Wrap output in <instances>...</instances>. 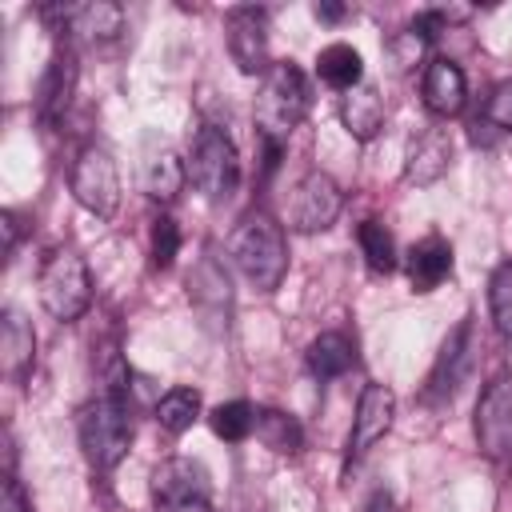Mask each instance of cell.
Returning a JSON list of instances; mask_svg holds the SVG:
<instances>
[{"label": "cell", "mask_w": 512, "mask_h": 512, "mask_svg": "<svg viewBox=\"0 0 512 512\" xmlns=\"http://www.w3.org/2000/svg\"><path fill=\"white\" fill-rule=\"evenodd\" d=\"M308 108H312V84H308V76L292 60H276L260 76V92H256V128H260V140L288 144V136L304 124Z\"/></svg>", "instance_id": "obj_1"}, {"label": "cell", "mask_w": 512, "mask_h": 512, "mask_svg": "<svg viewBox=\"0 0 512 512\" xmlns=\"http://www.w3.org/2000/svg\"><path fill=\"white\" fill-rule=\"evenodd\" d=\"M132 408H128V392H100L96 400H88L76 416V436L84 448V460L96 472H112L128 448H132Z\"/></svg>", "instance_id": "obj_2"}, {"label": "cell", "mask_w": 512, "mask_h": 512, "mask_svg": "<svg viewBox=\"0 0 512 512\" xmlns=\"http://www.w3.org/2000/svg\"><path fill=\"white\" fill-rule=\"evenodd\" d=\"M228 252L236 260V268L244 272L248 284H256L260 292H276L280 280L288 276V240H284V224H276L268 212H248L232 240Z\"/></svg>", "instance_id": "obj_3"}, {"label": "cell", "mask_w": 512, "mask_h": 512, "mask_svg": "<svg viewBox=\"0 0 512 512\" xmlns=\"http://www.w3.org/2000/svg\"><path fill=\"white\" fill-rule=\"evenodd\" d=\"M36 292L52 320H60V324L80 320L92 304V272H88L84 256L76 248L48 252V260L40 264V276H36Z\"/></svg>", "instance_id": "obj_4"}, {"label": "cell", "mask_w": 512, "mask_h": 512, "mask_svg": "<svg viewBox=\"0 0 512 512\" xmlns=\"http://www.w3.org/2000/svg\"><path fill=\"white\" fill-rule=\"evenodd\" d=\"M188 180L208 200H228L236 192V184H240V152H236V144H232V136L224 128L204 124L192 136V148H188Z\"/></svg>", "instance_id": "obj_5"}, {"label": "cell", "mask_w": 512, "mask_h": 512, "mask_svg": "<svg viewBox=\"0 0 512 512\" xmlns=\"http://www.w3.org/2000/svg\"><path fill=\"white\" fill-rule=\"evenodd\" d=\"M68 188L76 196V204L100 220H108L116 208H120V172H116V160L88 144L80 148V156L72 160V172H68Z\"/></svg>", "instance_id": "obj_6"}, {"label": "cell", "mask_w": 512, "mask_h": 512, "mask_svg": "<svg viewBox=\"0 0 512 512\" xmlns=\"http://www.w3.org/2000/svg\"><path fill=\"white\" fill-rule=\"evenodd\" d=\"M152 500L156 512H212L208 472L188 456L160 460L152 472Z\"/></svg>", "instance_id": "obj_7"}, {"label": "cell", "mask_w": 512, "mask_h": 512, "mask_svg": "<svg viewBox=\"0 0 512 512\" xmlns=\"http://www.w3.org/2000/svg\"><path fill=\"white\" fill-rule=\"evenodd\" d=\"M472 432L488 460L512 456V376L508 372H496L480 388V400L472 412Z\"/></svg>", "instance_id": "obj_8"}, {"label": "cell", "mask_w": 512, "mask_h": 512, "mask_svg": "<svg viewBox=\"0 0 512 512\" xmlns=\"http://www.w3.org/2000/svg\"><path fill=\"white\" fill-rule=\"evenodd\" d=\"M344 208V192L328 172H308L288 200V228L292 232H324L336 224Z\"/></svg>", "instance_id": "obj_9"}, {"label": "cell", "mask_w": 512, "mask_h": 512, "mask_svg": "<svg viewBox=\"0 0 512 512\" xmlns=\"http://www.w3.org/2000/svg\"><path fill=\"white\" fill-rule=\"evenodd\" d=\"M224 40H228V56L244 76H264L272 68L268 60V12L264 8H232L224 20Z\"/></svg>", "instance_id": "obj_10"}, {"label": "cell", "mask_w": 512, "mask_h": 512, "mask_svg": "<svg viewBox=\"0 0 512 512\" xmlns=\"http://www.w3.org/2000/svg\"><path fill=\"white\" fill-rule=\"evenodd\" d=\"M396 420V392L388 384H364L360 400H356V416H352V432H348V460H360L376 440L388 436Z\"/></svg>", "instance_id": "obj_11"}, {"label": "cell", "mask_w": 512, "mask_h": 512, "mask_svg": "<svg viewBox=\"0 0 512 512\" xmlns=\"http://www.w3.org/2000/svg\"><path fill=\"white\" fill-rule=\"evenodd\" d=\"M468 364H472V320L464 316V320L448 332V340L440 344V356H436V364H432V372H428L424 396H428L432 404H436V400H452L456 388H460L464 376H468Z\"/></svg>", "instance_id": "obj_12"}, {"label": "cell", "mask_w": 512, "mask_h": 512, "mask_svg": "<svg viewBox=\"0 0 512 512\" xmlns=\"http://www.w3.org/2000/svg\"><path fill=\"white\" fill-rule=\"evenodd\" d=\"M420 96H424V108L432 116H460L464 104H468V80H464V68L452 64V60H428L424 68V80H420Z\"/></svg>", "instance_id": "obj_13"}, {"label": "cell", "mask_w": 512, "mask_h": 512, "mask_svg": "<svg viewBox=\"0 0 512 512\" xmlns=\"http://www.w3.org/2000/svg\"><path fill=\"white\" fill-rule=\"evenodd\" d=\"M452 164V136L444 128H424L412 144H408V160H404V180L416 188L436 184Z\"/></svg>", "instance_id": "obj_14"}, {"label": "cell", "mask_w": 512, "mask_h": 512, "mask_svg": "<svg viewBox=\"0 0 512 512\" xmlns=\"http://www.w3.org/2000/svg\"><path fill=\"white\" fill-rule=\"evenodd\" d=\"M0 368L16 384H24L36 368V332L16 308H8L0 324Z\"/></svg>", "instance_id": "obj_15"}, {"label": "cell", "mask_w": 512, "mask_h": 512, "mask_svg": "<svg viewBox=\"0 0 512 512\" xmlns=\"http://www.w3.org/2000/svg\"><path fill=\"white\" fill-rule=\"evenodd\" d=\"M72 88H76V56L72 48H60L52 60H48V72L40 80V92H36V116L44 124H56L72 100Z\"/></svg>", "instance_id": "obj_16"}, {"label": "cell", "mask_w": 512, "mask_h": 512, "mask_svg": "<svg viewBox=\"0 0 512 512\" xmlns=\"http://www.w3.org/2000/svg\"><path fill=\"white\" fill-rule=\"evenodd\" d=\"M452 276V244L444 236H424L408 248V280L416 292H432Z\"/></svg>", "instance_id": "obj_17"}, {"label": "cell", "mask_w": 512, "mask_h": 512, "mask_svg": "<svg viewBox=\"0 0 512 512\" xmlns=\"http://www.w3.org/2000/svg\"><path fill=\"white\" fill-rule=\"evenodd\" d=\"M304 356H308V372H312L316 380H336V376H344V372L356 364V344H352L348 332L328 328V332H320V336L308 344Z\"/></svg>", "instance_id": "obj_18"}, {"label": "cell", "mask_w": 512, "mask_h": 512, "mask_svg": "<svg viewBox=\"0 0 512 512\" xmlns=\"http://www.w3.org/2000/svg\"><path fill=\"white\" fill-rule=\"evenodd\" d=\"M340 120L356 140H372L384 128V100L376 92V84H360L352 92L340 96Z\"/></svg>", "instance_id": "obj_19"}, {"label": "cell", "mask_w": 512, "mask_h": 512, "mask_svg": "<svg viewBox=\"0 0 512 512\" xmlns=\"http://www.w3.org/2000/svg\"><path fill=\"white\" fill-rule=\"evenodd\" d=\"M68 28L84 32L88 40H116L124 32V8L112 0H92V4H72Z\"/></svg>", "instance_id": "obj_20"}, {"label": "cell", "mask_w": 512, "mask_h": 512, "mask_svg": "<svg viewBox=\"0 0 512 512\" xmlns=\"http://www.w3.org/2000/svg\"><path fill=\"white\" fill-rule=\"evenodd\" d=\"M316 72L336 92H352V88L364 84V60H360V52L352 44H328L316 56Z\"/></svg>", "instance_id": "obj_21"}, {"label": "cell", "mask_w": 512, "mask_h": 512, "mask_svg": "<svg viewBox=\"0 0 512 512\" xmlns=\"http://www.w3.org/2000/svg\"><path fill=\"white\" fill-rule=\"evenodd\" d=\"M188 184V160H180L176 152H156L144 168V192L160 204H172Z\"/></svg>", "instance_id": "obj_22"}, {"label": "cell", "mask_w": 512, "mask_h": 512, "mask_svg": "<svg viewBox=\"0 0 512 512\" xmlns=\"http://www.w3.org/2000/svg\"><path fill=\"white\" fill-rule=\"evenodd\" d=\"M256 436L264 440V448L280 452V456H296L304 448V428L292 412L280 408H256Z\"/></svg>", "instance_id": "obj_23"}, {"label": "cell", "mask_w": 512, "mask_h": 512, "mask_svg": "<svg viewBox=\"0 0 512 512\" xmlns=\"http://www.w3.org/2000/svg\"><path fill=\"white\" fill-rule=\"evenodd\" d=\"M356 244H360V252H364V260H368L372 272L388 276L396 268V240H392V232L376 216H368V220L356 224Z\"/></svg>", "instance_id": "obj_24"}, {"label": "cell", "mask_w": 512, "mask_h": 512, "mask_svg": "<svg viewBox=\"0 0 512 512\" xmlns=\"http://www.w3.org/2000/svg\"><path fill=\"white\" fill-rule=\"evenodd\" d=\"M196 416H200V392H196V388H168V392L156 400V420H160V428L172 432V436L188 432V428L196 424Z\"/></svg>", "instance_id": "obj_25"}, {"label": "cell", "mask_w": 512, "mask_h": 512, "mask_svg": "<svg viewBox=\"0 0 512 512\" xmlns=\"http://www.w3.org/2000/svg\"><path fill=\"white\" fill-rule=\"evenodd\" d=\"M208 424H212V432H216L220 440L240 444V440H248V436L256 432V408H252L248 400H228V404H216V408H212Z\"/></svg>", "instance_id": "obj_26"}, {"label": "cell", "mask_w": 512, "mask_h": 512, "mask_svg": "<svg viewBox=\"0 0 512 512\" xmlns=\"http://www.w3.org/2000/svg\"><path fill=\"white\" fill-rule=\"evenodd\" d=\"M488 308H492V324L496 332L512 344V260H500L488 276Z\"/></svg>", "instance_id": "obj_27"}, {"label": "cell", "mask_w": 512, "mask_h": 512, "mask_svg": "<svg viewBox=\"0 0 512 512\" xmlns=\"http://www.w3.org/2000/svg\"><path fill=\"white\" fill-rule=\"evenodd\" d=\"M188 288H192V300L196 304H208V300H216V304H228V276H224V268L216 264V260H204L196 272H192V280H188Z\"/></svg>", "instance_id": "obj_28"}, {"label": "cell", "mask_w": 512, "mask_h": 512, "mask_svg": "<svg viewBox=\"0 0 512 512\" xmlns=\"http://www.w3.org/2000/svg\"><path fill=\"white\" fill-rule=\"evenodd\" d=\"M428 44H432V40H424V36H420V32H412V28L396 32V36L388 40V56H392V68H396V72H408V68H416V64L424 60Z\"/></svg>", "instance_id": "obj_29"}, {"label": "cell", "mask_w": 512, "mask_h": 512, "mask_svg": "<svg viewBox=\"0 0 512 512\" xmlns=\"http://www.w3.org/2000/svg\"><path fill=\"white\" fill-rule=\"evenodd\" d=\"M180 252V224L172 216L152 220V268H168Z\"/></svg>", "instance_id": "obj_30"}, {"label": "cell", "mask_w": 512, "mask_h": 512, "mask_svg": "<svg viewBox=\"0 0 512 512\" xmlns=\"http://www.w3.org/2000/svg\"><path fill=\"white\" fill-rule=\"evenodd\" d=\"M0 512H28V496L20 488V480L8 472L4 476V496H0Z\"/></svg>", "instance_id": "obj_31"}, {"label": "cell", "mask_w": 512, "mask_h": 512, "mask_svg": "<svg viewBox=\"0 0 512 512\" xmlns=\"http://www.w3.org/2000/svg\"><path fill=\"white\" fill-rule=\"evenodd\" d=\"M0 228H4V256L12 260L16 240H20V220H16V212H0Z\"/></svg>", "instance_id": "obj_32"}, {"label": "cell", "mask_w": 512, "mask_h": 512, "mask_svg": "<svg viewBox=\"0 0 512 512\" xmlns=\"http://www.w3.org/2000/svg\"><path fill=\"white\" fill-rule=\"evenodd\" d=\"M364 512H404V508H400V500L392 492H372V500H368Z\"/></svg>", "instance_id": "obj_33"}, {"label": "cell", "mask_w": 512, "mask_h": 512, "mask_svg": "<svg viewBox=\"0 0 512 512\" xmlns=\"http://www.w3.org/2000/svg\"><path fill=\"white\" fill-rule=\"evenodd\" d=\"M344 12H348L344 4H316V16H320V20H340Z\"/></svg>", "instance_id": "obj_34"}]
</instances>
